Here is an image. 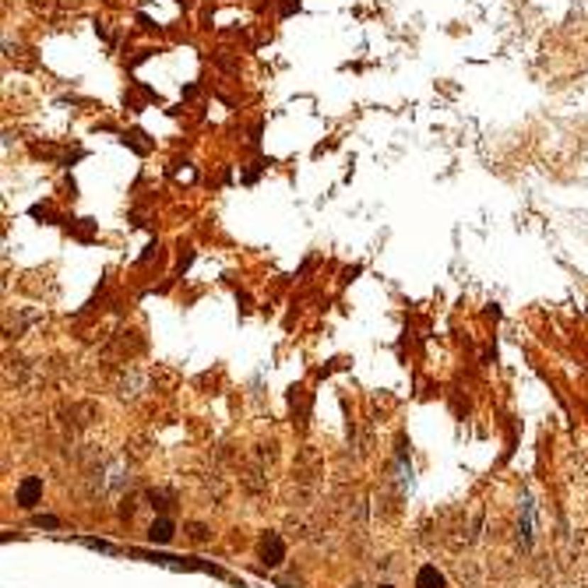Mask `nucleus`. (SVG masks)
<instances>
[{
  "mask_svg": "<svg viewBox=\"0 0 588 588\" xmlns=\"http://www.w3.org/2000/svg\"><path fill=\"white\" fill-rule=\"evenodd\" d=\"M187 532H191V539H194V543H208V528H204L201 521H191V525H187Z\"/></svg>",
  "mask_w": 588,
  "mask_h": 588,
  "instance_id": "6e6552de",
  "label": "nucleus"
},
{
  "mask_svg": "<svg viewBox=\"0 0 588 588\" xmlns=\"http://www.w3.org/2000/svg\"><path fill=\"white\" fill-rule=\"evenodd\" d=\"M82 546L99 550V553H116V550H120V546H113V543H106V539H82Z\"/></svg>",
  "mask_w": 588,
  "mask_h": 588,
  "instance_id": "0eeeda50",
  "label": "nucleus"
},
{
  "mask_svg": "<svg viewBox=\"0 0 588 588\" xmlns=\"http://www.w3.org/2000/svg\"><path fill=\"white\" fill-rule=\"evenodd\" d=\"M416 588H448V582H444V575H440L433 564H426V567H419V575H416Z\"/></svg>",
  "mask_w": 588,
  "mask_h": 588,
  "instance_id": "423d86ee",
  "label": "nucleus"
},
{
  "mask_svg": "<svg viewBox=\"0 0 588 588\" xmlns=\"http://www.w3.org/2000/svg\"><path fill=\"white\" fill-rule=\"evenodd\" d=\"M131 557L138 560H148V564H159V567H170V571H204V575H215V578H226L222 567L208 564V560H184V557H170V553H155V550H127Z\"/></svg>",
  "mask_w": 588,
  "mask_h": 588,
  "instance_id": "f257e3e1",
  "label": "nucleus"
},
{
  "mask_svg": "<svg viewBox=\"0 0 588 588\" xmlns=\"http://www.w3.org/2000/svg\"><path fill=\"white\" fill-rule=\"evenodd\" d=\"M381 588H394V585H381Z\"/></svg>",
  "mask_w": 588,
  "mask_h": 588,
  "instance_id": "9d476101",
  "label": "nucleus"
},
{
  "mask_svg": "<svg viewBox=\"0 0 588 588\" xmlns=\"http://www.w3.org/2000/svg\"><path fill=\"white\" fill-rule=\"evenodd\" d=\"M32 525H39V528H43V525H46V528H57L60 521H57V518H32Z\"/></svg>",
  "mask_w": 588,
  "mask_h": 588,
  "instance_id": "1a4fd4ad",
  "label": "nucleus"
},
{
  "mask_svg": "<svg viewBox=\"0 0 588 588\" xmlns=\"http://www.w3.org/2000/svg\"><path fill=\"white\" fill-rule=\"evenodd\" d=\"M518 539L525 550H532V539H536V504L532 497H521V511H518Z\"/></svg>",
  "mask_w": 588,
  "mask_h": 588,
  "instance_id": "7ed1b4c3",
  "label": "nucleus"
},
{
  "mask_svg": "<svg viewBox=\"0 0 588 588\" xmlns=\"http://www.w3.org/2000/svg\"><path fill=\"white\" fill-rule=\"evenodd\" d=\"M173 536H177L173 518H155V521L148 525V543H155V546H170Z\"/></svg>",
  "mask_w": 588,
  "mask_h": 588,
  "instance_id": "39448f33",
  "label": "nucleus"
},
{
  "mask_svg": "<svg viewBox=\"0 0 588 588\" xmlns=\"http://www.w3.org/2000/svg\"><path fill=\"white\" fill-rule=\"evenodd\" d=\"M14 500H18V507L32 511V507L43 500V479H39V476H25V479L18 483V490H14Z\"/></svg>",
  "mask_w": 588,
  "mask_h": 588,
  "instance_id": "20e7f679",
  "label": "nucleus"
},
{
  "mask_svg": "<svg viewBox=\"0 0 588 588\" xmlns=\"http://www.w3.org/2000/svg\"><path fill=\"white\" fill-rule=\"evenodd\" d=\"M257 557H261L265 567H279L286 560V539L279 532H265L261 543H257Z\"/></svg>",
  "mask_w": 588,
  "mask_h": 588,
  "instance_id": "f03ea898",
  "label": "nucleus"
}]
</instances>
